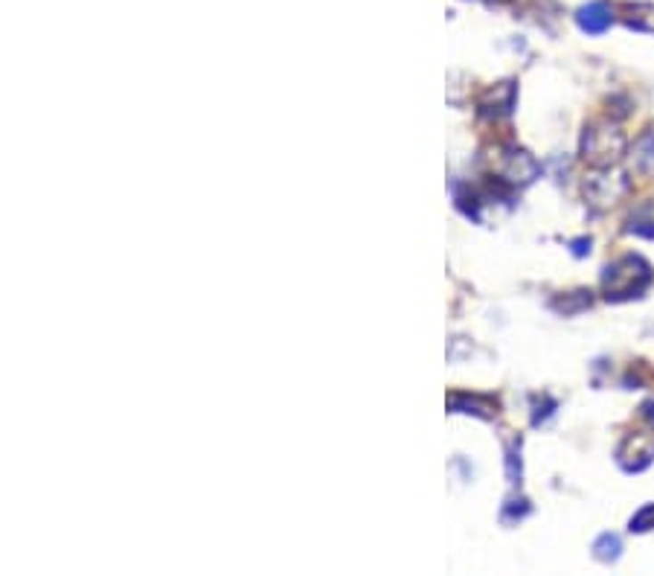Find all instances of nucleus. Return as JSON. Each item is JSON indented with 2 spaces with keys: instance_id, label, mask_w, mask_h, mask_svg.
Returning a JSON list of instances; mask_svg holds the SVG:
<instances>
[{
  "instance_id": "6e6552de",
  "label": "nucleus",
  "mask_w": 654,
  "mask_h": 576,
  "mask_svg": "<svg viewBox=\"0 0 654 576\" xmlns=\"http://www.w3.org/2000/svg\"><path fill=\"white\" fill-rule=\"evenodd\" d=\"M631 172H640V175H651L654 172V131H642V135L634 140V146H631Z\"/></svg>"
},
{
  "instance_id": "4468645a",
  "label": "nucleus",
  "mask_w": 654,
  "mask_h": 576,
  "mask_svg": "<svg viewBox=\"0 0 654 576\" xmlns=\"http://www.w3.org/2000/svg\"><path fill=\"white\" fill-rule=\"evenodd\" d=\"M587 251H591V239H576L573 242V253H576V257H585Z\"/></svg>"
},
{
  "instance_id": "0eeeda50",
  "label": "nucleus",
  "mask_w": 654,
  "mask_h": 576,
  "mask_svg": "<svg viewBox=\"0 0 654 576\" xmlns=\"http://www.w3.org/2000/svg\"><path fill=\"white\" fill-rule=\"evenodd\" d=\"M451 414H474L483 419H492L497 414V402L489 396H469V393H454L448 399Z\"/></svg>"
},
{
  "instance_id": "9d476101",
  "label": "nucleus",
  "mask_w": 654,
  "mask_h": 576,
  "mask_svg": "<svg viewBox=\"0 0 654 576\" xmlns=\"http://www.w3.org/2000/svg\"><path fill=\"white\" fill-rule=\"evenodd\" d=\"M619 553H623V541H619V536H614V533H602L600 539L593 541V556L600 562H605V564L617 562Z\"/></svg>"
},
{
  "instance_id": "f8f14e48",
  "label": "nucleus",
  "mask_w": 654,
  "mask_h": 576,
  "mask_svg": "<svg viewBox=\"0 0 654 576\" xmlns=\"http://www.w3.org/2000/svg\"><path fill=\"white\" fill-rule=\"evenodd\" d=\"M552 309L561 315H576L582 309H591V292H573L568 297H561V300H552Z\"/></svg>"
},
{
  "instance_id": "20e7f679",
  "label": "nucleus",
  "mask_w": 654,
  "mask_h": 576,
  "mask_svg": "<svg viewBox=\"0 0 654 576\" xmlns=\"http://www.w3.org/2000/svg\"><path fill=\"white\" fill-rule=\"evenodd\" d=\"M541 166L527 149H506L497 163V178L509 186H529L538 178Z\"/></svg>"
},
{
  "instance_id": "423d86ee",
  "label": "nucleus",
  "mask_w": 654,
  "mask_h": 576,
  "mask_svg": "<svg viewBox=\"0 0 654 576\" xmlns=\"http://www.w3.org/2000/svg\"><path fill=\"white\" fill-rule=\"evenodd\" d=\"M576 24H579L587 36H602V32L614 24V12L602 4V0H593V4H587L576 12Z\"/></svg>"
},
{
  "instance_id": "2eb2a0df",
  "label": "nucleus",
  "mask_w": 654,
  "mask_h": 576,
  "mask_svg": "<svg viewBox=\"0 0 654 576\" xmlns=\"http://www.w3.org/2000/svg\"><path fill=\"white\" fill-rule=\"evenodd\" d=\"M497 4H503V0H497Z\"/></svg>"
},
{
  "instance_id": "f257e3e1",
  "label": "nucleus",
  "mask_w": 654,
  "mask_h": 576,
  "mask_svg": "<svg viewBox=\"0 0 654 576\" xmlns=\"http://www.w3.org/2000/svg\"><path fill=\"white\" fill-rule=\"evenodd\" d=\"M654 283V271L651 265L637 257V253H628V257H619L611 262L602 274V292L605 300H631V297H640L646 288Z\"/></svg>"
},
{
  "instance_id": "f03ea898",
  "label": "nucleus",
  "mask_w": 654,
  "mask_h": 576,
  "mask_svg": "<svg viewBox=\"0 0 654 576\" xmlns=\"http://www.w3.org/2000/svg\"><path fill=\"white\" fill-rule=\"evenodd\" d=\"M625 158V135L619 131L611 119H596V123L585 126L582 135V160L591 163L593 169L602 166H617Z\"/></svg>"
},
{
  "instance_id": "9b49d317",
  "label": "nucleus",
  "mask_w": 654,
  "mask_h": 576,
  "mask_svg": "<svg viewBox=\"0 0 654 576\" xmlns=\"http://www.w3.org/2000/svg\"><path fill=\"white\" fill-rule=\"evenodd\" d=\"M628 234H637V236L654 239V204L640 207L637 213L631 216V221H628Z\"/></svg>"
},
{
  "instance_id": "39448f33",
  "label": "nucleus",
  "mask_w": 654,
  "mask_h": 576,
  "mask_svg": "<svg viewBox=\"0 0 654 576\" xmlns=\"http://www.w3.org/2000/svg\"><path fill=\"white\" fill-rule=\"evenodd\" d=\"M619 466L625 472H642L654 463V431H637L625 437V442L617 451Z\"/></svg>"
},
{
  "instance_id": "ddd939ff",
  "label": "nucleus",
  "mask_w": 654,
  "mask_h": 576,
  "mask_svg": "<svg viewBox=\"0 0 654 576\" xmlns=\"http://www.w3.org/2000/svg\"><path fill=\"white\" fill-rule=\"evenodd\" d=\"M628 530H631V533H649V530H654V504L642 506L640 513L631 518Z\"/></svg>"
},
{
  "instance_id": "7ed1b4c3",
  "label": "nucleus",
  "mask_w": 654,
  "mask_h": 576,
  "mask_svg": "<svg viewBox=\"0 0 654 576\" xmlns=\"http://www.w3.org/2000/svg\"><path fill=\"white\" fill-rule=\"evenodd\" d=\"M628 186L631 181L623 169H617V166H602V169H593L587 175L582 190H585V202L591 204L596 213H602V210H611L617 202H623Z\"/></svg>"
},
{
  "instance_id": "1a4fd4ad",
  "label": "nucleus",
  "mask_w": 654,
  "mask_h": 576,
  "mask_svg": "<svg viewBox=\"0 0 654 576\" xmlns=\"http://www.w3.org/2000/svg\"><path fill=\"white\" fill-rule=\"evenodd\" d=\"M483 108H486V114H492V117H509L515 108V85L512 82L495 85L492 91L486 94Z\"/></svg>"
}]
</instances>
